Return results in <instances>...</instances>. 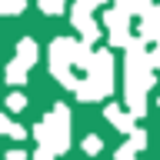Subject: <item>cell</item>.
<instances>
[{"mask_svg": "<svg viewBox=\"0 0 160 160\" xmlns=\"http://www.w3.org/2000/svg\"><path fill=\"white\" fill-rule=\"evenodd\" d=\"M150 57L143 53V43H130V57H127V70H130V83H127V100H130V110L133 113H143V93H147V87L153 83V77H150Z\"/></svg>", "mask_w": 160, "mask_h": 160, "instance_id": "cell-1", "label": "cell"}, {"mask_svg": "<svg viewBox=\"0 0 160 160\" xmlns=\"http://www.w3.org/2000/svg\"><path fill=\"white\" fill-rule=\"evenodd\" d=\"M33 137H37L40 147L53 150V153L67 150V143H70V133H67V107H63V103H57V107H53V113H47V117H43V123H37V127H33Z\"/></svg>", "mask_w": 160, "mask_h": 160, "instance_id": "cell-2", "label": "cell"}, {"mask_svg": "<svg viewBox=\"0 0 160 160\" xmlns=\"http://www.w3.org/2000/svg\"><path fill=\"white\" fill-rule=\"evenodd\" d=\"M127 10H120V7H113L107 13V27H110V43L113 47H123L127 43Z\"/></svg>", "mask_w": 160, "mask_h": 160, "instance_id": "cell-3", "label": "cell"}, {"mask_svg": "<svg viewBox=\"0 0 160 160\" xmlns=\"http://www.w3.org/2000/svg\"><path fill=\"white\" fill-rule=\"evenodd\" d=\"M97 7V0H77V7H73V23L83 30V37L93 40L97 37V23L90 20V10Z\"/></svg>", "mask_w": 160, "mask_h": 160, "instance_id": "cell-4", "label": "cell"}, {"mask_svg": "<svg viewBox=\"0 0 160 160\" xmlns=\"http://www.w3.org/2000/svg\"><path fill=\"white\" fill-rule=\"evenodd\" d=\"M140 37L143 40H160V7H150L140 20Z\"/></svg>", "mask_w": 160, "mask_h": 160, "instance_id": "cell-5", "label": "cell"}, {"mask_svg": "<svg viewBox=\"0 0 160 160\" xmlns=\"http://www.w3.org/2000/svg\"><path fill=\"white\" fill-rule=\"evenodd\" d=\"M33 60H37V43H33V40H20L17 43V60H13V63H17V67H33Z\"/></svg>", "mask_w": 160, "mask_h": 160, "instance_id": "cell-6", "label": "cell"}, {"mask_svg": "<svg viewBox=\"0 0 160 160\" xmlns=\"http://www.w3.org/2000/svg\"><path fill=\"white\" fill-rule=\"evenodd\" d=\"M0 130H7V137H13V140H23V137H27V130L17 127L10 117H0Z\"/></svg>", "mask_w": 160, "mask_h": 160, "instance_id": "cell-7", "label": "cell"}, {"mask_svg": "<svg viewBox=\"0 0 160 160\" xmlns=\"http://www.w3.org/2000/svg\"><path fill=\"white\" fill-rule=\"evenodd\" d=\"M107 117L113 120V123H117L120 130H127V133H133V120H127V117H123V113H120L117 107H107Z\"/></svg>", "mask_w": 160, "mask_h": 160, "instance_id": "cell-8", "label": "cell"}, {"mask_svg": "<svg viewBox=\"0 0 160 160\" xmlns=\"http://www.w3.org/2000/svg\"><path fill=\"white\" fill-rule=\"evenodd\" d=\"M27 7V0H0V13H20Z\"/></svg>", "mask_w": 160, "mask_h": 160, "instance_id": "cell-9", "label": "cell"}, {"mask_svg": "<svg viewBox=\"0 0 160 160\" xmlns=\"http://www.w3.org/2000/svg\"><path fill=\"white\" fill-rule=\"evenodd\" d=\"M7 107L13 110V113H20V110H27V97H23V93H10V97H7Z\"/></svg>", "mask_w": 160, "mask_h": 160, "instance_id": "cell-10", "label": "cell"}, {"mask_svg": "<svg viewBox=\"0 0 160 160\" xmlns=\"http://www.w3.org/2000/svg\"><path fill=\"white\" fill-rule=\"evenodd\" d=\"M40 10L43 13H60L63 10V0H40Z\"/></svg>", "mask_w": 160, "mask_h": 160, "instance_id": "cell-11", "label": "cell"}, {"mask_svg": "<svg viewBox=\"0 0 160 160\" xmlns=\"http://www.w3.org/2000/svg\"><path fill=\"white\" fill-rule=\"evenodd\" d=\"M83 147H87V153H97V150H100V137H87Z\"/></svg>", "mask_w": 160, "mask_h": 160, "instance_id": "cell-12", "label": "cell"}, {"mask_svg": "<svg viewBox=\"0 0 160 160\" xmlns=\"http://www.w3.org/2000/svg\"><path fill=\"white\" fill-rule=\"evenodd\" d=\"M130 143H133V147H143V143H147V137H143V130H133V140H130Z\"/></svg>", "mask_w": 160, "mask_h": 160, "instance_id": "cell-13", "label": "cell"}, {"mask_svg": "<svg viewBox=\"0 0 160 160\" xmlns=\"http://www.w3.org/2000/svg\"><path fill=\"white\" fill-rule=\"evenodd\" d=\"M53 157H57V153H53V150H47V147H40V150H37V157H33V160H53Z\"/></svg>", "mask_w": 160, "mask_h": 160, "instance_id": "cell-14", "label": "cell"}, {"mask_svg": "<svg viewBox=\"0 0 160 160\" xmlns=\"http://www.w3.org/2000/svg\"><path fill=\"white\" fill-rule=\"evenodd\" d=\"M150 63H153V67H160V40H157V47H153V53H150Z\"/></svg>", "mask_w": 160, "mask_h": 160, "instance_id": "cell-15", "label": "cell"}, {"mask_svg": "<svg viewBox=\"0 0 160 160\" xmlns=\"http://www.w3.org/2000/svg\"><path fill=\"white\" fill-rule=\"evenodd\" d=\"M7 160H27V153H20V150H13V153H10Z\"/></svg>", "mask_w": 160, "mask_h": 160, "instance_id": "cell-16", "label": "cell"}, {"mask_svg": "<svg viewBox=\"0 0 160 160\" xmlns=\"http://www.w3.org/2000/svg\"><path fill=\"white\" fill-rule=\"evenodd\" d=\"M157 103H160V100H157Z\"/></svg>", "mask_w": 160, "mask_h": 160, "instance_id": "cell-17", "label": "cell"}]
</instances>
